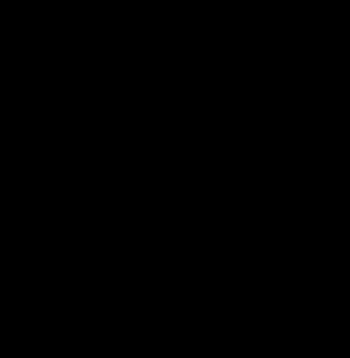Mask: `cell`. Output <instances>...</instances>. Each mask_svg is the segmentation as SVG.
Wrapping results in <instances>:
<instances>
[]
</instances>
